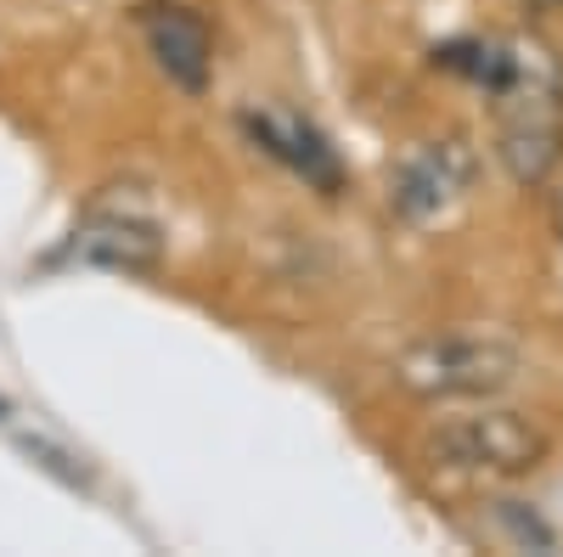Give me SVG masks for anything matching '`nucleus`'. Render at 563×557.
<instances>
[{
	"mask_svg": "<svg viewBox=\"0 0 563 557\" xmlns=\"http://www.w3.org/2000/svg\"><path fill=\"white\" fill-rule=\"evenodd\" d=\"M490 147L519 186H547L563 164V57L541 34H496L490 74Z\"/></svg>",
	"mask_w": 563,
	"mask_h": 557,
	"instance_id": "nucleus-1",
	"label": "nucleus"
},
{
	"mask_svg": "<svg viewBox=\"0 0 563 557\" xmlns=\"http://www.w3.org/2000/svg\"><path fill=\"white\" fill-rule=\"evenodd\" d=\"M519 344L501 333H434L395 355V383L417 400H490L519 378Z\"/></svg>",
	"mask_w": 563,
	"mask_h": 557,
	"instance_id": "nucleus-2",
	"label": "nucleus"
},
{
	"mask_svg": "<svg viewBox=\"0 0 563 557\" xmlns=\"http://www.w3.org/2000/svg\"><path fill=\"white\" fill-rule=\"evenodd\" d=\"M434 468L445 474H490V479H519L541 468L547 434L530 423L525 411H462L429 428L422 439Z\"/></svg>",
	"mask_w": 563,
	"mask_h": 557,
	"instance_id": "nucleus-3",
	"label": "nucleus"
},
{
	"mask_svg": "<svg viewBox=\"0 0 563 557\" xmlns=\"http://www.w3.org/2000/svg\"><path fill=\"white\" fill-rule=\"evenodd\" d=\"M474 175H479V158L462 135L417 142L389 169V209H395L400 225H429V220H440L445 209H456L467 198Z\"/></svg>",
	"mask_w": 563,
	"mask_h": 557,
	"instance_id": "nucleus-4",
	"label": "nucleus"
},
{
	"mask_svg": "<svg viewBox=\"0 0 563 557\" xmlns=\"http://www.w3.org/2000/svg\"><path fill=\"white\" fill-rule=\"evenodd\" d=\"M243 135L265 158H276L288 175H299L305 186H316L321 198H339L344 192V164H339L333 142H327L310 119H299L288 108H249L243 113Z\"/></svg>",
	"mask_w": 563,
	"mask_h": 557,
	"instance_id": "nucleus-5",
	"label": "nucleus"
},
{
	"mask_svg": "<svg viewBox=\"0 0 563 557\" xmlns=\"http://www.w3.org/2000/svg\"><path fill=\"white\" fill-rule=\"evenodd\" d=\"M141 40H147L153 63L169 74V85H180L186 97H203L209 90V68H214V40L209 23L192 7H175V0H147L135 12Z\"/></svg>",
	"mask_w": 563,
	"mask_h": 557,
	"instance_id": "nucleus-6",
	"label": "nucleus"
},
{
	"mask_svg": "<svg viewBox=\"0 0 563 557\" xmlns=\"http://www.w3.org/2000/svg\"><path fill=\"white\" fill-rule=\"evenodd\" d=\"M57 259L119 270V276H153L158 259H164V237H158V225L141 220V214H90V220L74 225V237L57 248Z\"/></svg>",
	"mask_w": 563,
	"mask_h": 557,
	"instance_id": "nucleus-7",
	"label": "nucleus"
},
{
	"mask_svg": "<svg viewBox=\"0 0 563 557\" xmlns=\"http://www.w3.org/2000/svg\"><path fill=\"white\" fill-rule=\"evenodd\" d=\"M18 450H23V456H34V468H45L52 479H63L68 490H90V468H79V456L57 450L52 439H34V434H23V439H18Z\"/></svg>",
	"mask_w": 563,
	"mask_h": 557,
	"instance_id": "nucleus-8",
	"label": "nucleus"
},
{
	"mask_svg": "<svg viewBox=\"0 0 563 557\" xmlns=\"http://www.w3.org/2000/svg\"><path fill=\"white\" fill-rule=\"evenodd\" d=\"M496 519L507 524V535L519 541V546H536V552H552L558 546V535L530 513V506H519V501H496Z\"/></svg>",
	"mask_w": 563,
	"mask_h": 557,
	"instance_id": "nucleus-9",
	"label": "nucleus"
},
{
	"mask_svg": "<svg viewBox=\"0 0 563 557\" xmlns=\"http://www.w3.org/2000/svg\"><path fill=\"white\" fill-rule=\"evenodd\" d=\"M519 12L541 18V12H563V0H519Z\"/></svg>",
	"mask_w": 563,
	"mask_h": 557,
	"instance_id": "nucleus-10",
	"label": "nucleus"
},
{
	"mask_svg": "<svg viewBox=\"0 0 563 557\" xmlns=\"http://www.w3.org/2000/svg\"><path fill=\"white\" fill-rule=\"evenodd\" d=\"M552 231H558V243H563V186L552 192Z\"/></svg>",
	"mask_w": 563,
	"mask_h": 557,
	"instance_id": "nucleus-11",
	"label": "nucleus"
},
{
	"mask_svg": "<svg viewBox=\"0 0 563 557\" xmlns=\"http://www.w3.org/2000/svg\"><path fill=\"white\" fill-rule=\"evenodd\" d=\"M7 416H12V400H7V394H0V423H7Z\"/></svg>",
	"mask_w": 563,
	"mask_h": 557,
	"instance_id": "nucleus-12",
	"label": "nucleus"
}]
</instances>
